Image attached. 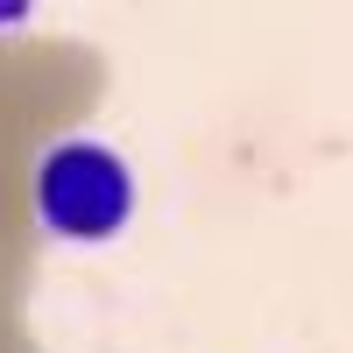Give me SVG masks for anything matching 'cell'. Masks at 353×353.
Returning a JSON list of instances; mask_svg holds the SVG:
<instances>
[{"label":"cell","instance_id":"1","mask_svg":"<svg viewBox=\"0 0 353 353\" xmlns=\"http://www.w3.org/2000/svg\"><path fill=\"white\" fill-rule=\"evenodd\" d=\"M28 205H36V226L57 233V241L99 248L113 233H128L134 219V170L113 141L92 134H64L36 156V176H28Z\"/></svg>","mask_w":353,"mask_h":353},{"label":"cell","instance_id":"2","mask_svg":"<svg viewBox=\"0 0 353 353\" xmlns=\"http://www.w3.org/2000/svg\"><path fill=\"white\" fill-rule=\"evenodd\" d=\"M14 21H28V0H0V28H14Z\"/></svg>","mask_w":353,"mask_h":353}]
</instances>
